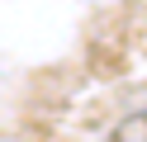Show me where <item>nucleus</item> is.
<instances>
[{"label": "nucleus", "mask_w": 147, "mask_h": 142, "mask_svg": "<svg viewBox=\"0 0 147 142\" xmlns=\"http://www.w3.org/2000/svg\"><path fill=\"white\" fill-rule=\"evenodd\" d=\"M119 142H128V137H119Z\"/></svg>", "instance_id": "nucleus-1"}]
</instances>
